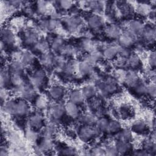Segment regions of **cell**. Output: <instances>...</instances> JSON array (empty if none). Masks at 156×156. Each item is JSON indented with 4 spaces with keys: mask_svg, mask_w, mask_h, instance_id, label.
<instances>
[{
    "mask_svg": "<svg viewBox=\"0 0 156 156\" xmlns=\"http://www.w3.org/2000/svg\"><path fill=\"white\" fill-rule=\"evenodd\" d=\"M53 143L51 138H44V139L36 146L35 147V151L37 154H42L44 152L51 151Z\"/></svg>",
    "mask_w": 156,
    "mask_h": 156,
    "instance_id": "obj_4",
    "label": "cell"
},
{
    "mask_svg": "<svg viewBox=\"0 0 156 156\" xmlns=\"http://www.w3.org/2000/svg\"><path fill=\"white\" fill-rule=\"evenodd\" d=\"M48 5L46 1H38L37 4V12L40 15L45 14L48 12Z\"/></svg>",
    "mask_w": 156,
    "mask_h": 156,
    "instance_id": "obj_42",
    "label": "cell"
},
{
    "mask_svg": "<svg viewBox=\"0 0 156 156\" xmlns=\"http://www.w3.org/2000/svg\"><path fill=\"white\" fill-rule=\"evenodd\" d=\"M105 35L112 39H118L122 34L121 28L117 24H111L105 28Z\"/></svg>",
    "mask_w": 156,
    "mask_h": 156,
    "instance_id": "obj_5",
    "label": "cell"
},
{
    "mask_svg": "<svg viewBox=\"0 0 156 156\" xmlns=\"http://www.w3.org/2000/svg\"><path fill=\"white\" fill-rule=\"evenodd\" d=\"M105 155H110V156H115L119 155L115 144L113 146H108L105 149Z\"/></svg>",
    "mask_w": 156,
    "mask_h": 156,
    "instance_id": "obj_52",
    "label": "cell"
},
{
    "mask_svg": "<svg viewBox=\"0 0 156 156\" xmlns=\"http://www.w3.org/2000/svg\"><path fill=\"white\" fill-rule=\"evenodd\" d=\"M88 155H105V149H104L100 146L94 147L91 151H89V153Z\"/></svg>",
    "mask_w": 156,
    "mask_h": 156,
    "instance_id": "obj_47",
    "label": "cell"
},
{
    "mask_svg": "<svg viewBox=\"0 0 156 156\" xmlns=\"http://www.w3.org/2000/svg\"><path fill=\"white\" fill-rule=\"evenodd\" d=\"M11 80V74L9 71V68H2L1 71L0 76V83L1 87L5 88L6 85L9 84Z\"/></svg>",
    "mask_w": 156,
    "mask_h": 156,
    "instance_id": "obj_28",
    "label": "cell"
},
{
    "mask_svg": "<svg viewBox=\"0 0 156 156\" xmlns=\"http://www.w3.org/2000/svg\"><path fill=\"white\" fill-rule=\"evenodd\" d=\"M81 92L85 99H90L96 96L97 89L94 86L89 84L83 87Z\"/></svg>",
    "mask_w": 156,
    "mask_h": 156,
    "instance_id": "obj_20",
    "label": "cell"
},
{
    "mask_svg": "<svg viewBox=\"0 0 156 156\" xmlns=\"http://www.w3.org/2000/svg\"><path fill=\"white\" fill-rule=\"evenodd\" d=\"M97 118L95 115L91 113H87L81 115L79 118L80 122L83 123L84 125L87 126H94L97 121Z\"/></svg>",
    "mask_w": 156,
    "mask_h": 156,
    "instance_id": "obj_24",
    "label": "cell"
},
{
    "mask_svg": "<svg viewBox=\"0 0 156 156\" xmlns=\"http://www.w3.org/2000/svg\"><path fill=\"white\" fill-rule=\"evenodd\" d=\"M16 102L13 99H10L6 101L2 104L4 111L10 115H15V110H16Z\"/></svg>",
    "mask_w": 156,
    "mask_h": 156,
    "instance_id": "obj_30",
    "label": "cell"
},
{
    "mask_svg": "<svg viewBox=\"0 0 156 156\" xmlns=\"http://www.w3.org/2000/svg\"><path fill=\"white\" fill-rule=\"evenodd\" d=\"M24 42L27 44H35L38 40V36L36 32L34 30H27L24 35Z\"/></svg>",
    "mask_w": 156,
    "mask_h": 156,
    "instance_id": "obj_27",
    "label": "cell"
},
{
    "mask_svg": "<svg viewBox=\"0 0 156 156\" xmlns=\"http://www.w3.org/2000/svg\"><path fill=\"white\" fill-rule=\"evenodd\" d=\"M77 48L71 44H65L60 53H61L62 55L71 57L75 55L77 53Z\"/></svg>",
    "mask_w": 156,
    "mask_h": 156,
    "instance_id": "obj_33",
    "label": "cell"
},
{
    "mask_svg": "<svg viewBox=\"0 0 156 156\" xmlns=\"http://www.w3.org/2000/svg\"><path fill=\"white\" fill-rule=\"evenodd\" d=\"M49 44L46 40L41 39L38 40V41L34 45V48L37 52L43 54L44 52H48Z\"/></svg>",
    "mask_w": 156,
    "mask_h": 156,
    "instance_id": "obj_31",
    "label": "cell"
},
{
    "mask_svg": "<svg viewBox=\"0 0 156 156\" xmlns=\"http://www.w3.org/2000/svg\"><path fill=\"white\" fill-rule=\"evenodd\" d=\"M155 35L156 32L155 27H152V26H144V29L141 34V36L144 40L148 42L154 41L155 39Z\"/></svg>",
    "mask_w": 156,
    "mask_h": 156,
    "instance_id": "obj_11",
    "label": "cell"
},
{
    "mask_svg": "<svg viewBox=\"0 0 156 156\" xmlns=\"http://www.w3.org/2000/svg\"><path fill=\"white\" fill-rule=\"evenodd\" d=\"M34 61V57L32 54L27 51H25L22 53L21 55V62L24 66L31 65Z\"/></svg>",
    "mask_w": 156,
    "mask_h": 156,
    "instance_id": "obj_38",
    "label": "cell"
},
{
    "mask_svg": "<svg viewBox=\"0 0 156 156\" xmlns=\"http://www.w3.org/2000/svg\"><path fill=\"white\" fill-rule=\"evenodd\" d=\"M88 26L92 29H97L104 24V19L97 14L90 15L87 20Z\"/></svg>",
    "mask_w": 156,
    "mask_h": 156,
    "instance_id": "obj_12",
    "label": "cell"
},
{
    "mask_svg": "<svg viewBox=\"0 0 156 156\" xmlns=\"http://www.w3.org/2000/svg\"><path fill=\"white\" fill-rule=\"evenodd\" d=\"M132 129L137 133H142L146 129V123L142 119H138L132 124Z\"/></svg>",
    "mask_w": 156,
    "mask_h": 156,
    "instance_id": "obj_37",
    "label": "cell"
},
{
    "mask_svg": "<svg viewBox=\"0 0 156 156\" xmlns=\"http://www.w3.org/2000/svg\"><path fill=\"white\" fill-rule=\"evenodd\" d=\"M8 96V92L5 89V88H1V99L2 101V104L3 103V101L5 102V99Z\"/></svg>",
    "mask_w": 156,
    "mask_h": 156,
    "instance_id": "obj_59",
    "label": "cell"
},
{
    "mask_svg": "<svg viewBox=\"0 0 156 156\" xmlns=\"http://www.w3.org/2000/svg\"><path fill=\"white\" fill-rule=\"evenodd\" d=\"M10 82L15 87H19L24 84V81L21 74H11Z\"/></svg>",
    "mask_w": 156,
    "mask_h": 156,
    "instance_id": "obj_44",
    "label": "cell"
},
{
    "mask_svg": "<svg viewBox=\"0 0 156 156\" xmlns=\"http://www.w3.org/2000/svg\"><path fill=\"white\" fill-rule=\"evenodd\" d=\"M132 7L131 6V4H127V2L123 4L121 7V12L124 15H128L132 12Z\"/></svg>",
    "mask_w": 156,
    "mask_h": 156,
    "instance_id": "obj_54",
    "label": "cell"
},
{
    "mask_svg": "<svg viewBox=\"0 0 156 156\" xmlns=\"http://www.w3.org/2000/svg\"><path fill=\"white\" fill-rule=\"evenodd\" d=\"M115 146L119 154H126L132 149V144L130 141L116 140L115 143Z\"/></svg>",
    "mask_w": 156,
    "mask_h": 156,
    "instance_id": "obj_17",
    "label": "cell"
},
{
    "mask_svg": "<svg viewBox=\"0 0 156 156\" xmlns=\"http://www.w3.org/2000/svg\"><path fill=\"white\" fill-rule=\"evenodd\" d=\"M146 85H147L146 83H145L143 81L139 80L137 84L133 88L136 93L140 94H146Z\"/></svg>",
    "mask_w": 156,
    "mask_h": 156,
    "instance_id": "obj_46",
    "label": "cell"
},
{
    "mask_svg": "<svg viewBox=\"0 0 156 156\" xmlns=\"http://www.w3.org/2000/svg\"><path fill=\"white\" fill-rule=\"evenodd\" d=\"M54 55L50 52H46L41 54L40 56V63L46 68H50L54 65Z\"/></svg>",
    "mask_w": 156,
    "mask_h": 156,
    "instance_id": "obj_18",
    "label": "cell"
},
{
    "mask_svg": "<svg viewBox=\"0 0 156 156\" xmlns=\"http://www.w3.org/2000/svg\"><path fill=\"white\" fill-rule=\"evenodd\" d=\"M133 155H137V156H146V155H149V153L145 151L144 149H139V150H136L135 151H133Z\"/></svg>",
    "mask_w": 156,
    "mask_h": 156,
    "instance_id": "obj_57",
    "label": "cell"
},
{
    "mask_svg": "<svg viewBox=\"0 0 156 156\" xmlns=\"http://www.w3.org/2000/svg\"><path fill=\"white\" fill-rule=\"evenodd\" d=\"M57 131V126L56 120L51 119V121L48 123L42 130V135L44 138H51L54 136Z\"/></svg>",
    "mask_w": 156,
    "mask_h": 156,
    "instance_id": "obj_6",
    "label": "cell"
},
{
    "mask_svg": "<svg viewBox=\"0 0 156 156\" xmlns=\"http://www.w3.org/2000/svg\"><path fill=\"white\" fill-rule=\"evenodd\" d=\"M1 37L2 42L4 44H12L15 41V35L9 29H2L1 31Z\"/></svg>",
    "mask_w": 156,
    "mask_h": 156,
    "instance_id": "obj_21",
    "label": "cell"
},
{
    "mask_svg": "<svg viewBox=\"0 0 156 156\" xmlns=\"http://www.w3.org/2000/svg\"><path fill=\"white\" fill-rule=\"evenodd\" d=\"M46 77L45 72L43 69H38L30 77V84L35 88H40L43 83Z\"/></svg>",
    "mask_w": 156,
    "mask_h": 156,
    "instance_id": "obj_3",
    "label": "cell"
},
{
    "mask_svg": "<svg viewBox=\"0 0 156 156\" xmlns=\"http://www.w3.org/2000/svg\"><path fill=\"white\" fill-rule=\"evenodd\" d=\"M140 59L139 56L135 53L130 54L126 58V64L132 68H135L140 65Z\"/></svg>",
    "mask_w": 156,
    "mask_h": 156,
    "instance_id": "obj_39",
    "label": "cell"
},
{
    "mask_svg": "<svg viewBox=\"0 0 156 156\" xmlns=\"http://www.w3.org/2000/svg\"><path fill=\"white\" fill-rule=\"evenodd\" d=\"M65 63H66V62L62 55H54L53 66H54L57 69H59L62 71L63 68L64 67Z\"/></svg>",
    "mask_w": 156,
    "mask_h": 156,
    "instance_id": "obj_41",
    "label": "cell"
},
{
    "mask_svg": "<svg viewBox=\"0 0 156 156\" xmlns=\"http://www.w3.org/2000/svg\"><path fill=\"white\" fill-rule=\"evenodd\" d=\"M78 63L75 60H71L68 62H66L62 71L66 76H71L77 71Z\"/></svg>",
    "mask_w": 156,
    "mask_h": 156,
    "instance_id": "obj_23",
    "label": "cell"
},
{
    "mask_svg": "<svg viewBox=\"0 0 156 156\" xmlns=\"http://www.w3.org/2000/svg\"><path fill=\"white\" fill-rule=\"evenodd\" d=\"M156 93V87L155 83L151 82L146 85V94H147L151 98L154 99L155 97Z\"/></svg>",
    "mask_w": 156,
    "mask_h": 156,
    "instance_id": "obj_45",
    "label": "cell"
},
{
    "mask_svg": "<svg viewBox=\"0 0 156 156\" xmlns=\"http://www.w3.org/2000/svg\"><path fill=\"white\" fill-rule=\"evenodd\" d=\"M0 155L1 156H5L8 155V151L5 147H1V151H0Z\"/></svg>",
    "mask_w": 156,
    "mask_h": 156,
    "instance_id": "obj_60",
    "label": "cell"
},
{
    "mask_svg": "<svg viewBox=\"0 0 156 156\" xmlns=\"http://www.w3.org/2000/svg\"><path fill=\"white\" fill-rule=\"evenodd\" d=\"M65 113V104H63L62 103H57L54 105L51 108V115L52 118V119L57 121L62 118Z\"/></svg>",
    "mask_w": 156,
    "mask_h": 156,
    "instance_id": "obj_8",
    "label": "cell"
},
{
    "mask_svg": "<svg viewBox=\"0 0 156 156\" xmlns=\"http://www.w3.org/2000/svg\"><path fill=\"white\" fill-rule=\"evenodd\" d=\"M69 101L79 105L82 103L85 99L82 95L81 90L74 89L70 91L69 94Z\"/></svg>",
    "mask_w": 156,
    "mask_h": 156,
    "instance_id": "obj_19",
    "label": "cell"
},
{
    "mask_svg": "<svg viewBox=\"0 0 156 156\" xmlns=\"http://www.w3.org/2000/svg\"><path fill=\"white\" fill-rule=\"evenodd\" d=\"M116 136V140L130 141L132 138V133L130 130L128 129H124L122 130H120L118 132Z\"/></svg>",
    "mask_w": 156,
    "mask_h": 156,
    "instance_id": "obj_32",
    "label": "cell"
},
{
    "mask_svg": "<svg viewBox=\"0 0 156 156\" xmlns=\"http://www.w3.org/2000/svg\"><path fill=\"white\" fill-rule=\"evenodd\" d=\"M64 45V39L61 36H57L53 38L51 44L52 49L55 52H60Z\"/></svg>",
    "mask_w": 156,
    "mask_h": 156,
    "instance_id": "obj_26",
    "label": "cell"
},
{
    "mask_svg": "<svg viewBox=\"0 0 156 156\" xmlns=\"http://www.w3.org/2000/svg\"><path fill=\"white\" fill-rule=\"evenodd\" d=\"M82 48H83V49L88 51L89 52H91L93 50L96 49L94 43L88 39H85L82 41Z\"/></svg>",
    "mask_w": 156,
    "mask_h": 156,
    "instance_id": "obj_43",
    "label": "cell"
},
{
    "mask_svg": "<svg viewBox=\"0 0 156 156\" xmlns=\"http://www.w3.org/2000/svg\"><path fill=\"white\" fill-rule=\"evenodd\" d=\"M58 4H59V5L60 7L63 9V10H68L69 9H71L74 4V2L71 1H65V0H63V1H60L58 2Z\"/></svg>",
    "mask_w": 156,
    "mask_h": 156,
    "instance_id": "obj_50",
    "label": "cell"
},
{
    "mask_svg": "<svg viewBox=\"0 0 156 156\" xmlns=\"http://www.w3.org/2000/svg\"><path fill=\"white\" fill-rule=\"evenodd\" d=\"M47 105L46 99L43 96L38 97L35 101V105L39 109H42L46 107Z\"/></svg>",
    "mask_w": 156,
    "mask_h": 156,
    "instance_id": "obj_48",
    "label": "cell"
},
{
    "mask_svg": "<svg viewBox=\"0 0 156 156\" xmlns=\"http://www.w3.org/2000/svg\"><path fill=\"white\" fill-rule=\"evenodd\" d=\"M88 107L91 110H97L101 107V102L99 99H93L91 100L88 104Z\"/></svg>",
    "mask_w": 156,
    "mask_h": 156,
    "instance_id": "obj_53",
    "label": "cell"
},
{
    "mask_svg": "<svg viewBox=\"0 0 156 156\" xmlns=\"http://www.w3.org/2000/svg\"><path fill=\"white\" fill-rule=\"evenodd\" d=\"M24 66L21 62L13 61L9 66V69L11 74H21L23 71Z\"/></svg>",
    "mask_w": 156,
    "mask_h": 156,
    "instance_id": "obj_29",
    "label": "cell"
},
{
    "mask_svg": "<svg viewBox=\"0 0 156 156\" xmlns=\"http://www.w3.org/2000/svg\"><path fill=\"white\" fill-rule=\"evenodd\" d=\"M101 133L100 130L95 125H84L79 130V137L82 141L88 142L93 137L99 136Z\"/></svg>",
    "mask_w": 156,
    "mask_h": 156,
    "instance_id": "obj_1",
    "label": "cell"
},
{
    "mask_svg": "<svg viewBox=\"0 0 156 156\" xmlns=\"http://www.w3.org/2000/svg\"><path fill=\"white\" fill-rule=\"evenodd\" d=\"M65 24L70 30H76L82 24V19L78 16H71L66 18Z\"/></svg>",
    "mask_w": 156,
    "mask_h": 156,
    "instance_id": "obj_16",
    "label": "cell"
},
{
    "mask_svg": "<svg viewBox=\"0 0 156 156\" xmlns=\"http://www.w3.org/2000/svg\"><path fill=\"white\" fill-rule=\"evenodd\" d=\"M121 129V124L119 121L115 119L109 121L108 127L106 132H108L109 133H118Z\"/></svg>",
    "mask_w": 156,
    "mask_h": 156,
    "instance_id": "obj_36",
    "label": "cell"
},
{
    "mask_svg": "<svg viewBox=\"0 0 156 156\" xmlns=\"http://www.w3.org/2000/svg\"><path fill=\"white\" fill-rule=\"evenodd\" d=\"M83 61L89 63L90 65H91L93 66L95 65V64L97 63V62H98L91 53H89V54L85 55L83 57Z\"/></svg>",
    "mask_w": 156,
    "mask_h": 156,
    "instance_id": "obj_49",
    "label": "cell"
},
{
    "mask_svg": "<svg viewBox=\"0 0 156 156\" xmlns=\"http://www.w3.org/2000/svg\"><path fill=\"white\" fill-rule=\"evenodd\" d=\"M62 154H63V155H74L76 154H75V151H74L73 149H72L71 147H68L62 150Z\"/></svg>",
    "mask_w": 156,
    "mask_h": 156,
    "instance_id": "obj_58",
    "label": "cell"
},
{
    "mask_svg": "<svg viewBox=\"0 0 156 156\" xmlns=\"http://www.w3.org/2000/svg\"><path fill=\"white\" fill-rule=\"evenodd\" d=\"M155 52H151L148 56V59H147V62L148 65L150 66L151 68H154L156 65V58H155Z\"/></svg>",
    "mask_w": 156,
    "mask_h": 156,
    "instance_id": "obj_51",
    "label": "cell"
},
{
    "mask_svg": "<svg viewBox=\"0 0 156 156\" xmlns=\"http://www.w3.org/2000/svg\"><path fill=\"white\" fill-rule=\"evenodd\" d=\"M26 136L29 140H30L32 142H34L37 140L38 135L37 132H35L34 130H29L27 132Z\"/></svg>",
    "mask_w": 156,
    "mask_h": 156,
    "instance_id": "obj_55",
    "label": "cell"
},
{
    "mask_svg": "<svg viewBox=\"0 0 156 156\" xmlns=\"http://www.w3.org/2000/svg\"><path fill=\"white\" fill-rule=\"evenodd\" d=\"M136 36L130 32L129 30L126 29L122 32L120 37L118 38L119 45L123 48H129L136 41Z\"/></svg>",
    "mask_w": 156,
    "mask_h": 156,
    "instance_id": "obj_2",
    "label": "cell"
},
{
    "mask_svg": "<svg viewBox=\"0 0 156 156\" xmlns=\"http://www.w3.org/2000/svg\"><path fill=\"white\" fill-rule=\"evenodd\" d=\"M108 122L109 121L107 118L105 117H100L97 119L95 126L100 130L101 132H106L108 127Z\"/></svg>",
    "mask_w": 156,
    "mask_h": 156,
    "instance_id": "obj_40",
    "label": "cell"
},
{
    "mask_svg": "<svg viewBox=\"0 0 156 156\" xmlns=\"http://www.w3.org/2000/svg\"><path fill=\"white\" fill-rule=\"evenodd\" d=\"M148 6L145 4H140L136 8V10L140 14H144L147 13L148 12Z\"/></svg>",
    "mask_w": 156,
    "mask_h": 156,
    "instance_id": "obj_56",
    "label": "cell"
},
{
    "mask_svg": "<svg viewBox=\"0 0 156 156\" xmlns=\"http://www.w3.org/2000/svg\"><path fill=\"white\" fill-rule=\"evenodd\" d=\"M65 113L71 118L77 119L79 116V108L77 104L72 102H68L65 104Z\"/></svg>",
    "mask_w": 156,
    "mask_h": 156,
    "instance_id": "obj_10",
    "label": "cell"
},
{
    "mask_svg": "<svg viewBox=\"0 0 156 156\" xmlns=\"http://www.w3.org/2000/svg\"><path fill=\"white\" fill-rule=\"evenodd\" d=\"M119 52V45L116 44H111L107 46L104 49L102 52L103 58H105L107 60H112L115 58L116 55L118 54Z\"/></svg>",
    "mask_w": 156,
    "mask_h": 156,
    "instance_id": "obj_9",
    "label": "cell"
},
{
    "mask_svg": "<svg viewBox=\"0 0 156 156\" xmlns=\"http://www.w3.org/2000/svg\"><path fill=\"white\" fill-rule=\"evenodd\" d=\"M154 140H152L151 138H147L146 140H145L143 142V149H144L145 151H146L149 155L153 154L155 153V142L154 141Z\"/></svg>",
    "mask_w": 156,
    "mask_h": 156,
    "instance_id": "obj_34",
    "label": "cell"
},
{
    "mask_svg": "<svg viewBox=\"0 0 156 156\" xmlns=\"http://www.w3.org/2000/svg\"><path fill=\"white\" fill-rule=\"evenodd\" d=\"M29 107L28 104L24 100H20L16 102L15 115L18 116H23L28 114Z\"/></svg>",
    "mask_w": 156,
    "mask_h": 156,
    "instance_id": "obj_15",
    "label": "cell"
},
{
    "mask_svg": "<svg viewBox=\"0 0 156 156\" xmlns=\"http://www.w3.org/2000/svg\"><path fill=\"white\" fill-rule=\"evenodd\" d=\"M65 93L64 88L60 85H55L52 87L49 91V94L51 98L54 100H58L61 99Z\"/></svg>",
    "mask_w": 156,
    "mask_h": 156,
    "instance_id": "obj_22",
    "label": "cell"
},
{
    "mask_svg": "<svg viewBox=\"0 0 156 156\" xmlns=\"http://www.w3.org/2000/svg\"><path fill=\"white\" fill-rule=\"evenodd\" d=\"M139 80L138 74L135 72L130 71L126 73L124 82L127 87L133 88L137 84Z\"/></svg>",
    "mask_w": 156,
    "mask_h": 156,
    "instance_id": "obj_14",
    "label": "cell"
},
{
    "mask_svg": "<svg viewBox=\"0 0 156 156\" xmlns=\"http://www.w3.org/2000/svg\"><path fill=\"white\" fill-rule=\"evenodd\" d=\"M144 25L141 21L135 20L131 21L129 23L127 29L137 37L139 35H141L144 29Z\"/></svg>",
    "mask_w": 156,
    "mask_h": 156,
    "instance_id": "obj_7",
    "label": "cell"
},
{
    "mask_svg": "<svg viewBox=\"0 0 156 156\" xmlns=\"http://www.w3.org/2000/svg\"><path fill=\"white\" fill-rule=\"evenodd\" d=\"M93 66L82 60L78 63L77 71L81 75H88L92 73L93 71Z\"/></svg>",
    "mask_w": 156,
    "mask_h": 156,
    "instance_id": "obj_25",
    "label": "cell"
},
{
    "mask_svg": "<svg viewBox=\"0 0 156 156\" xmlns=\"http://www.w3.org/2000/svg\"><path fill=\"white\" fill-rule=\"evenodd\" d=\"M87 7H88L91 10H93L95 12L99 13L102 10L104 9V3L101 1H88L86 2Z\"/></svg>",
    "mask_w": 156,
    "mask_h": 156,
    "instance_id": "obj_35",
    "label": "cell"
},
{
    "mask_svg": "<svg viewBox=\"0 0 156 156\" xmlns=\"http://www.w3.org/2000/svg\"><path fill=\"white\" fill-rule=\"evenodd\" d=\"M29 123L30 127L35 129H40L43 123V116L40 112L33 113L29 118Z\"/></svg>",
    "mask_w": 156,
    "mask_h": 156,
    "instance_id": "obj_13",
    "label": "cell"
}]
</instances>
